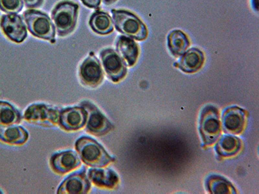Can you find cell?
I'll list each match as a JSON object with an SVG mask.
<instances>
[{"label":"cell","mask_w":259,"mask_h":194,"mask_svg":"<svg viewBox=\"0 0 259 194\" xmlns=\"http://www.w3.org/2000/svg\"><path fill=\"white\" fill-rule=\"evenodd\" d=\"M102 65L106 75L112 82L117 83L126 77V64L119 54L112 48H106L100 53Z\"/></svg>","instance_id":"cell-8"},{"label":"cell","mask_w":259,"mask_h":194,"mask_svg":"<svg viewBox=\"0 0 259 194\" xmlns=\"http://www.w3.org/2000/svg\"><path fill=\"white\" fill-rule=\"evenodd\" d=\"M247 113L237 106L226 108L222 116V128L230 135H239L244 130L247 123Z\"/></svg>","instance_id":"cell-11"},{"label":"cell","mask_w":259,"mask_h":194,"mask_svg":"<svg viewBox=\"0 0 259 194\" xmlns=\"http://www.w3.org/2000/svg\"><path fill=\"white\" fill-rule=\"evenodd\" d=\"M75 149L81 160L92 167H105L115 161L101 144L89 137L78 138L75 142Z\"/></svg>","instance_id":"cell-1"},{"label":"cell","mask_w":259,"mask_h":194,"mask_svg":"<svg viewBox=\"0 0 259 194\" xmlns=\"http://www.w3.org/2000/svg\"><path fill=\"white\" fill-rule=\"evenodd\" d=\"M61 110L45 104H34L25 110L24 119L29 123L45 127H53L59 124Z\"/></svg>","instance_id":"cell-6"},{"label":"cell","mask_w":259,"mask_h":194,"mask_svg":"<svg viewBox=\"0 0 259 194\" xmlns=\"http://www.w3.org/2000/svg\"><path fill=\"white\" fill-rule=\"evenodd\" d=\"M221 122L218 109L212 105L203 108L200 113L199 131L203 142V147L213 144L221 133Z\"/></svg>","instance_id":"cell-5"},{"label":"cell","mask_w":259,"mask_h":194,"mask_svg":"<svg viewBox=\"0 0 259 194\" xmlns=\"http://www.w3.org/2000/svg\"><path fill=\"white\" fill-rule=\"evenodd\" d=\"M91 184L84 170L75 172L67 177L57 190V193L84 194L89 192Z\"/></svg>","instance_id":"cell-13"},{"label":"cell","mask_w":259,"mask_h":194,"mask_svg":"<svg viewBox=\"0 0 259 194\" xmlns=\"http://www.w3.org/2000/svg\"><path fill=\"white\" fill-rule=\"evenodd\" d=\"M205 184H206L207 190L210 193H237V190L231 182L221 175H210L207 177Z\"/></svg>","instance_id":"cell-22"},{"label":"cell","mask_w":259,"mask_h":194,"mask_svg":"<svg viewBox=\"0 0 259 194\" xmlns=\"http://www.w3.org/2000/svg\"><path fill=\"white\" fill-rule=\"evenodd\" d=\"M181 59L174 64L177 68L187 73L197 72L204 64L205 57L202 51L193 47L186 51L181 56Z\"/></svg>","instance_id":"cell-16"},{"label":"cell","mask_w":259,"mask_h":194,"mask_svg":"<svg viewBox=\"0 0 259 194\" xmlns=\"http://www.w3.org/2000/svg\"><path fill=\"white\" fill-rule=\"evenodd\" d=\"M81 2L85 6L91 9L99 8L101 4V0H81Z\"/></svg>","instance_id":"cell-26"},{"label":"cell","mask_w":259,"mask_h":194,"mask_svg":"<svg viewBox=\"0 0 259 194\" xmlns=\"http://www.w3.org/2000/svg\"><path fill=\"white\" fill-rule=\"evenodd\" d=\"M80 106L87 112L85 130L88 132L96 136H103L112 130V124L93 103L85 101L80 103Z\"/></svg>","instance_id":"cell-7"},{"label":"cell","mask_w":259,"mask_h":194,"mask_svg":"<svg viewBox=\"0 0 259 194\" xmlns=\"http://www.w3.org/2000/svg\"><path fill=\"white\" fill-rule=\"evenodd\" d=\"M2 193V191H1V190H0V193Z\"/></svg>","instance_id":"cell-29"},{"label":"cell","mask_w":259,"mask_h":194,"mask_svg":"<svg viewBox=\"0 0 259 194\" xmlns=\"http://www.w3.org/2000/svg\"><path fill=\"white\" fill-rule=\"evenodd\" d=\"M118 54L128 67H133L138 61L140 48L131 37L119 36L115 43Z\"/></svg>","instance_id":"cell-15"},{"label":"cell","mask_w":259,"mask_h":194,"mask_svg":"<svg viewBox=\"0 0 259 194\" xmlns=\"http://www.w3.org/2000/svg\"><path fill=\"white\" fill-rule=\"evenodd\" d=\"M24 8L23 0H0V10L8 14H18Z\"/></svg>","instance_id":"cell-24"},{"label":"cell","mask_w":259,"mask_h":194,"mask_svg":"<svg viewBox=\"0 0 259 194\" xmlns=\"http://www.w3.org/2000/svg\"><path fill=\"white\" fill-rule=\"evenodd\" d=\"M90 181L97 187L102 188H116L119 182V178L114 171L111 169H90L88 173Z\"/></svg>","instance_id":"cell-17"},{"label":"cell","mask_w":259,"mask_h":194,"mask_svg":"<svg viewBox=\"0 0 259 194\" xmlns=\"http://www.w3.org/2000/svg\"><path fill=\"white\" fill-rule=\"evenodd\" d=\"M22 16L32 35L52 43L56 42L55 25L47 14L40 11L29 9L25 11Z\"/></svg>","instance_id":"cell-4"},{"label":"cell","mask_w":259,"mask_h":194,"mask_svg":"<svg viewBox=\"0 0 259 194\" xmlns=\"http://www.w3.org/2000/svg\"><path fill=\"white\" fill-rule=\"evenodd\" d=\"M25 7L29 9H36L41 8L45 0H24Z\"/></svg>","instance_id":"cell-25"},{"label":"cell","mask_w":259,"mask_h":194,"mask_svg":"<svg viewBox=\"0 0 259 194\" xmlns=\"http://www.w3.org/2000/svg\"><path fill=\"white\" fill-rule=\"evenodd\" d=\"M113 23L117 31L136 40H145L148 36L147 26L137 16L123 9H112Z\"/></svg>","instance_id":"cell-2"},{"label":"cell","mask_w":259,"mask_h":194,"mask_svg":"<svg viewBox=\"0 0 259 194\" xmlns=\"http://www.w3.org/2000/svg\"><path fill=\"white\" fill-rule=\"evenodd\" d=\"M29 133L21 126L0 125V140L7 144L22 145L27 142Z\"/></svg>","instance_id":"cell-19"},{"label":"cell","mask_w":259,"mask_h":194,"mask_svg":"<svg viewBox=\"0 0 259 194\" xmlns=\"http://www.w3.org/2000/svg\"><path fill=\"white\" fill-rule=\"evenodd\" d=\"M87 112L84 108H64L60 112L59 126L67 131L79 130L87 124Z\"/></svg>","instance_id":"cell-12"},{"label":"cell","mask_w":259,"mask_h":194,"mask_svg":"<svg viewBox=\"0 0 259 194\" xmlns=\"http://www.w3.org/2000/svg\"><path fill=\"white\" fill-rule=\"evenodd\" d=\"M0 27L5 35L14 42L22 43L27 37L26 26L22 16L17 14L2 15L0 18Z\"/></svg>","instance_id":"cell-10"},{"label":"cell","mask_w":259,"mask_h":194,"mask_svg":"<svg viewBox=\"0 0 259 194\" xmlns=\"http://www.w3.org/2000/svg\"><path fill=\"white\" fill-rule=\"evenodd\" d=\"M89 25L95 33L107 35L113 31V21L109 14L97 10L90 17Z\"/></svg>","instance_id":"cell-20"},{"label":"cell","mask_w":259,"mask_h":194,"mask_svg":"<svg viewBox=\"0 0 259 194\" xmlns=\"http://www.w3.org/2000/svg\"><path fill=\"white\" fill-rule=\"evenodd\" d=\"M242 147V142L239 138L233 135L222 136L215 146V152L222 158L235 156L239 153Z\"/></svg>","instance_id":"cell-18"},{"label":"cell","mask_w":259,"mask_h":194,"mask_svg":"<svg viewBox=\"0 0 259 194\" xmlns=\"http://www.w3.org/2000/svg\"><path fill=\"white\" fill-rule=\"evenodd\" d=\"M79 6L69 0L59 2L53 8L52 18L59 36L69 35L76 28Z\"/></svg>","instance_id":"cell-3"},{"label":"cell","mask_w":259,"mask_h":194,"mask_svg":"<svg viewBox=\"0 0 259 194\" xmlns=\"http://www.w3.org/2000/svg\"><path fill=\"white\" fill-rule=\"evenodd\" d=\"M22 117L13 105L7 102L0 101V124L12 125L19 123Z\"/></svg>","instance_id":"cell-23"},{"label":"cell","mask_w":259,"mask_h":194,"mask_svg":"<svg viewBox=\"0 0 259 194\" xmlns=\"http://www.w3.org/2000/svg\"><path fill=\"white\" fill-rule=\"evenodd\" d=\"M117 1V0H103L104 4L106 6H110V5L115 3Z\"/></svg>","instance_id":"cell-28"},{"label":"cell","mask_w":259,"mask_h":194,"mask_svg":"<svg viewBox=\"0 0 259 194\" xmlns=\"http://www.w3.org/2000/svg\"><path fill=\"white\" fill-rule=\"evenodd\" d=\"M81 165L80 159L76 152L68 150L53 155L50 159V166L57 174L63 175L77 168Z\"/></svg>","instance_id":"cell-14"},{"label":"cell","mask_w":259,"mask_h":194,"mask_svg":"<svg viewBox=\"0 0 259 194\" xmlns=\"http://www.w3.org/2000/svg\"><path fill=\"white\" fill-rule=\"evenodd\" d=\"M252 6H253V9L258 11V0H252Z\"/></svg>","instance_id":"cell-27"},{"label":"cell","mask_w":259,"mask_h":194,"mask_svg":"<svg viewBox=\"0 0 259 194\" xmlns=\"http://www.w3.org/2000/svg\"><path fill=\"white\" fill-rule=\"evenodd\" d=\"M167 45L173 56L181 57L190 45V41L181 30H173L168 34Z\"/></svg>","instance_id":"cell-21"},{"label":"cell","mask_w":259,"mask_h":194,"mask_svg":"<svg viewBox=\"0 0 259 194\" xmlns=\"http://www.w3.org/2000/svg\"><path fill=\"white\" fill-rule=\"evenodd\" d=\"M80 82L85 86L96 88L103 82L104 73L100 62L94 52H90L89 56L82 62L79 68Z\"/></svg>","instance_id":"cell-9"}]
</instances>
